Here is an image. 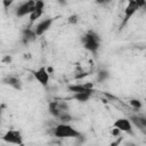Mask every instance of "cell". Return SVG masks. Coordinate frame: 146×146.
<instances>
[{"label":"cell","mask_w":146,"mask_h":146,"mask_svg":"<svg viewBox=\"0 0 146 146\" xmlns=\"http://www.w3.org/2000/svg\"><path fill=\"white\" fill-rule=\"evenodd\" d=\"M141 9H144L145 11H146V1H145V3H144V6H143V8Z\"/></svg>","instance_id":"cell-24"},{"label":"cell","mask_w":146,"mask_h":146,"mask_svg":"<svg viewBox=\"0 0 146 146\" xmlns=\"http://www.w3.org/2000/svg\"><path fill=\"white\" fill-rule=\"evenodd\" d=\"M48 111L50 115L55 119H59L65 112H68V106L65 102H59V100H54L50 102L48 105Z\"/></svg>","instance_id":"cell-4"},{"label":"cell","mask_w":146,"mask_h":146,"mask_svg":"<svg viewBox=\"0 0 146 146\" xmlns=\"http://www.w3.org/2000/svg\"><path fill=\"white\" fill-rule=\"evenodd\" d=\"M2 140L5 143L11 144V145H17V146L24 145V143H23V136H22L21 131L16 130V129H10V130L6 131V133L2 136Z\"/></svg>","instance_id":"cell-5"},{"label":"cell","mask_w":146,"mask_h":146,"mask_svg":"<svg viewBox=\"0 0 146 146\" xmlns=\"http://www.w3.org/2000/svg\"><path fill=\"white\" fill-rule=\"evenodd\" d=\"M125 146H136V144H133V143H131V141H128V143L125 144Z\"/></svg>","instance_id":"cell-23"},{"label":"cell","mask_w":146,"mask_h":146,"mask_svg":"<svg viewBox=\"0 0 146 146\" xmlns=\"http://www.w3.org/2000/svg\"><path fill=\"white\" fill-rule=\"evenodd\" d=\"M92 92H80V94H73L72 95V98L80 102V103H86L90 99Z\"/></svg>","instance_id":"cell-14"},{"label":"cell","mask_w":146,"mask_h":146,"mask_svg":"<svg viewBox=\"0 0 146 146\" xmlns=\"http://www.w3.org/2000/svg\"><path fill=\"white\" fill-rule=\"evenodd\" d=\"M145 3V0H129L125 8H124V15H123V19L121 23V29H123L128 22L131 19V17L139 10L143 8Z\"/></svg>","instance_id":"cell-3"},{"label":"cell","mask_w":146,"mask_h":146,"mask_svg":"<svg viewBox=\"0 0 146 146\" xmlns=\"http://www.w3.org/2000/svg\"><path fill=\"white\" fill-rule=\"evenodd\" d=\"M43 9H44V2L43 1H36V6H35V9L33 10V13L29 16L30 17V22L31 23H34L36 19H39L42 15H43Z\"/></svg>","instance_id":"cell-11"},{"label":"cell","mask_w":146,"mask_h":146,"mask_svg":"<svg viewBox=\"0 0 146 146\" xmlns=\"http://www.w3.org/2000/svg\"><path fill=\"white\" fill-rule=\"evenodd\" d=\"M111 133H112L114 137H119V136H120V133H121V131H120L117 128H114V127H113V128L111 129Z\"/></svg>","instance_id":"cell-19"},{"label":"cell","mask_w":146,"mask_h":146,"mask_svg":"<svg viewBox=\"0 0 146 146\" xmlns=\"http://www.w3.org/2000/svg\"><path fill=\"white\" fill-rule=\"evenodd\" d=\"M2 62H8V63H10V62H11V57H10V56H6V57H3Z\"/></svg>","instance_id":"cell-21"},{"label":"cell","mask_w":146,"mask_h":146,"mask_svg":"<svg viewBox=\"0 0 146 146\" xmlns=\"http://www.w3.org/2000/svg\"><path fill=\"white\" fill-rule=\"evenodd\" d=\"M81 43H82V47L86 50H88L89 52L97 54V51L99 50V47H100V38L96 32L88 31L81 38Z\"/></svg>","instance_id":"cell-2"},{"label":"cell","mask_w":146,"mask_h":146,"mask_svg":"<svg viewBox=\"0 0 146 146\" xmlns=\"http://www.w3.org/2000/svg\"><path fill=\"white\" fill-rule=\"evenodd\" d=\"M67 22H68L70 24H76V23L79 22V16L75 15V14L71 15V16H68V18H67Z\"/></svg>","instance_id":"cell-18"},{"label":"cell","mask_w":146,"mask_h":146,"mask_svg":"<svg viewBox=\"0 0 146 146\" xmlns=\"http://www.w3.org/2000/svg\"><path fill=\"white\" fill-rule=\"evenodd\" d=\"M35 38H38V36H36V34H35V32H34L33 29H24L22 31V42L24 44L30 43Z\"/></svg>","instance_id":"cell-12"},{"label":"cell","mask_w":146,"mask_h":146,"mask_svg":"<svg viewBox=\"0 0 146 146\" xmlns=\"http://www.w3.org/2000/svg\"><path fill=\"white\" fill-rule=\"evenodd\" d=\"M119 145H120V141L119 140H115V141H112L108 146H119Z\"/></svg>","instance_id":"cell-22"},{"label":"cell","mask_w":146,"mask_h":146,"mask_svg":"<svg viewBox=\"0 0 146 146\" xmlns=\"http://www.w3.org/2000/svg\"><path fill=\"white\" fill-rule=\"evenodd\" d=\"M129 105H130L133 110H140V108H141V106H143L141 102H140L139 99H135V98L129 100Z\"/></svg>","instance_id":"cell-17"},{"label":"cell","mask_w":146,"mask_h":146,"mask_svg":"<svg viewBox=\"0 0 146 146\" xmlns=\"http://www.w3.org/2000/svg\"><path fill=\"white\" fill-rule=\"evenodd\" d=\"M3 83H5V84H8L9 87H11V88H14V89H16V90H22V82H21V80H19L18 78H16V76L10 75V76L5 78V79H3Z\"/></svg>","instance_id":"cell-13"},{"label":"cell","mask_w":146,"mask_h":146,"mask_svg":"<svg viewBox=\"0 0 146 146\" xmlns=\"http://www.w3.org/2000/svg\"><path fill=\"white\" fill-rule=\"evenodd\" d=\"M113 127L117 128L121 132H125L128 135H133V124L128 117H119L113 122Z\"/></svg>","instance_id":"cell-7"},{"label":"cell","mask_w":146,"mask_h":146,"mask_svg":"<svg viewBox=\"0 0 146 146\" xmlns=\"http://www.w3.org/2000/svg\"><path fill=\"white\" fill-rule=\"evenodd\" d=\"M36 6V1L34 0H29V1H24L22 3H19L16 9H15V15L17 17H24V16H30L33 10L35 9Z\"/></svg>","instance_id":"cell-6"},{"label":"cell","mask_w":146,"mask_h":146,"mask_svg":"<svg viewBox=\"0 0 146 146\" xmlns=\"http://www.w3.org/2000/svg\"><path fill=\"white\" fill-rule=\"evenodd\" d=\"M33 76L42 87H47L49 84L50 75H49V72H48L47 67H44V66L39 67L38 70H35L33 72Z\"/></svg>","instance_id":"cell-9"},{"label":"cell","mask_w":146,"mask_h":146,"mask_svg":"<svg viewBox=\"0 0 146 146\" xmlns=\"http://www.w3.org/2000/svg\"><path fill=\"white\" fill-rule=\"evenodd\" d=\"M55 19H56V18H54V17H47V18L40 21V22L33 27V30H34L36 36H41V35H43V34L51 27V25L54 24Z\"/></svg>","instance_id":"cell-8"},{"label":"cell","mask_w":146,"mask_h":146,"mask_svg":"<svg viewBox=\"0 0 146 146\" xmlns=\"http://www.w3.org/2000/svg\"><path fill=\"white\" fill-rule=\"evenodd\" d=\"M22 146H24V145H22Z\"/></svg>","instance_id":"cell-25"},{"label":"cell","mask_w":146,"mask_h":146,"mask_svg":"<svg viewBox=\"0 0 146 146\" xmlns=\"http://www.w3.org/2000/svg\"><path fill=\"white\" fill-rule=\"evenodd\" d=\"M2 3H3V6L7 8L8 6H10V5L13 3V1H7V0H3V2H2Z\"/></svg>","instance_id":"cell-20"},{"label":"cell","mask_w":146,"mask_h":146,"mask_svg":"<svg viewBox=\"0 0 146 146\" xmlns=\"http://www.w3.org/2000/svg\"><path fill=\"white\" fill-rule=\"evenodd\" d=\"M92 83H78V84H70L67 89L72 94H80V92H92Z\"/></svg>","instance_id":"cell-10"},{"label":"cell","mask_w":146,"mask_h":146,"mask_svg":"<svg viewBox=\"0 0 146 146\" xmlns=\"http://www.w3.org/2000/svg\"><path fill=\"white\" fill-rule=\"evenodd\" d=\"M54 136L59 139H64V138L78 139L79 137L82 136V133L79 130H76L74 127H72L70 123H58L54 128Z\"/></svg>","instance_id":"cell-1"},{"label":"cell","mask_w":146,"mask_h":146,"mask_svg":"<svg viewBox=\"0 0 146 146\" xmlns=\"http://www.w3.org/2000/svg\"><path fill=\"white\" fill-rule=\"evenodd\" d=\"M110 78V72L106 70H100L97 73V81L98 82H104Z\"/></svg>","instance_id":"cell-15"},{"label":"cell","mask_w":146,"mask_h":146,"mask_svg":"<svg viewBox=\"0 0 146 146\" xmlns=\"http://www.w3.org/2000/svg\"><path fill=\"white\" fill-rule=\"evenodd\" d=\"M58 120L60 121V123H70L73 120V116L70 114V112H65Z\"/></svg>","instance_id":"cell-16"}]
</instances>
